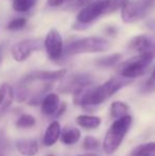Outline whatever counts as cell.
Here are the masks:
<instances>
[{"mask_svg": "<svg viewBox=\"0 0 155 156\" xmlns=\"http://www.w3.org/2000/svg\"><path fill=\"white\" fill-rule=\"evenodd\" d=\"M132 116L125 115L118 118L114 123L111 125L103 140V150L106 154L111 155L116 152L117 149L122 144L126 133L132 125Z\"/></svg>", "mask_w": 155, "mask_h": 156, "instance_id": "6da1fadb", "label": "cell"}, {"mask_svg": "<svg viewBox=\"0 0 155 156\" xmlns=\"http://www.w3.org/2000/svg\"><path fill=\"white\" fill-rule=\"evenodd\" d=\"M111 48V44L107 39L102 37L90 36L84 37L69 43L64 48V53L68 55L82 53H97V52L107 51Z\"/></svg>", "mask_w": 155, "mask_h": 156, "instance_id": "7a4b0ae2", "label": "cell"}, {"mask_svg": "<svg viewBox=\"0 0 155 156\" xmlns=\"http://www.w3.org/2000/svg\"><path fill=\"white\" fill-rule=\"evenodd\" d=\"M155 6V0H128L121 8V18L125 23H133L145 18Z\"/></svg>", "mask_w": 155, "mask_h": 156, "instance_id": "3957f363", "label": "cell"}, {"mask_svg": "<svg viewBox=\"0 0 155 156\" xmlns=\"http://www.w3.org/2000/svg\"><path fill=\"white\" fill-rule=\"evenodd\" d=\"M154 56L150 54H138L137 56L125 61L119 66L120 76L126 79H135L147 71Z\"/></svg>", "mask_w": 155, "mask_h": 156, "instance_id": "277c9868", "label": "cell"}, {"mask_svg": "<svg viewBox=\"0 0 155 156\" xmlns=\"http://www.w3.org/2000/svg\"><path fill=\"white\" fill-rule=\"evenodd\" d=\"M111 0H96L85 5L77 15V23L81 25H89L103 14H106Z\"/></svg>", "mask_w": 155, "mask_h": 156, "instance_id": "5b68a950", "label": "cell"}, {"mask_svg": "<svg viewBox=\"0 0 155 156\" xmlns=\"http://www.w3.org/2000/svg\"><path fill=\"white\" fill-rule=\"evenodd\" d=\"M43 47L44 43L41 38L23 39L13 45V47L11 48V54L16 62H23L29 58L33 52L41 50Z\"/></svg>", "mask_w": 155, "mask_h": 156, "instance_id": "8992f818", "label": "cell"}, {"mask_svg": "<svg viewBox=\"0 0 155 156\" xmlns=\"http://www.w3.org/2000/svg\"><path fill=\"white\" fill-rule=\"evenodd\" d=\"M44 47L48 54V58L51 61L55 62L62 58L64 54V47H63V38L60 32L56 29H51L46 35L44 41Z\"/></svg>", "mask_w": 155, "mask_h": 156, "instance_id": "52a82bcc", "label": "cell"}, {"mask_svg": "<svg viewBox=\"0 0 155 156\" xmlns=\"http://www.w3.org/2000/svg\"><path fill=\"white\" fill-rule=\"evenodd\" d=\"M67 73L66 69L60 70H35L30 73L26 74L21 79V84L35 82V81H43V82H53V81L62 80Z\"/></svg>", "mask_w": 155, "mask_h": 156, "instance_id": "ba28073f", "label": "cell"}, {"mask_svg": "<svg viewBox=\"0 0 155 156\" xmlns=\"http://www.w3.org/2000/svg\"><path fill=\"white\" fill-rule=\"evenodd\" d=\"M89 84H93V78L89 74H85V73L72 74V76L67 78L62 83V85L60 87V90L62 93L73 94L77 89Z\"/></svg>", "mask_w": 155, "mask_h": 156, "instance_id": "9c48e42d", "label": "cell"}, {"mask_svg": "<svg viewBox=\"0 0 155 156\" xmlns=\"http://www.w3.org/2000/svg\"><path fill=\"white\" fill-rule=\"evenodd\" d=\"M129 47L139 54H150L155 58V41L147 35H137L133 37Z\"/></svg>", "mask_w": 155, "mask_h": 156, "instance_id": "30bf717a", "label": "cell"}, {"mask_svg": "<svg viewBox=\"0 0 155 156\" xmlns=\"http://www.w3.org/2000/svg\"><path fill=\"white\" fill-rule=\"evenodd\" d=\"M16 149L20 154L25 156H34L38 152V144L32 138H20L16 140Z\"/></svg>", "mask_w": 155, "mask_h": 156, "instance_id": "8fae6325", "label": "cell"}, {"mask_svg": "<svg viewBox=\"0 0 155 156\" xmlns=\"http://www.w3.org/2000/svg\"><path fill=\"white\" fill-rule=\"evenodd\" d=\"M60 105V97L56 94H46L41 100V113L45 116H53Z\"/></svg>", "mask_w": 155, "mask_h": 156, "instance_id": "7c38bea8", "label": "cell"}, {"mask_svg": "<svg viewBox=\"0 0 155 156\" xmlns=\"http://www.w3.org/2000/svg\"><path fill=\"white\" fill-rule=\"evenodd\" d=\"M61 136V125L58 121L51 122L45 132L43 137V144L46 147H51L58 141Z\"/></svg>", "mask_w": 155, "mask_h": 156, "instance_id": "4fadbf2b", "label": "cell"}, {"mask_svg": "<svg viewBox=\"0 0 155 156\" xmlns=\"http://www.w3.org/2000/svg\"><path fill=\"white\" fill-rule=\"evenodd\" d=\"M14 99V90L9 84H2L0 86V115L3 114L11 106Z\"/></svg>", "mask_w": 155, "mask_h": 156, "instance_id": "5bb4252c", "label": "cell"}, {"mask_svg": "<svg viewBox=\"0 0 155 156\" xmlns=\"http://www.w3.org/2000/svg\"><path fill=\"white\" fill-rule=\"evenodd\" d=\"M81 138V132L77 127L67 126L61 132V140L64 144H75Z\"/></svg>", "mask_w": 155, "mask_h": 156, "instance_id": "9a60e30c", "label": "cell"}, {"mask_svg": "<svg viewBox=\"0 0 155 156\" xmlns=\"http://www.w3.org/2000/svg\"><path fill=\"white\" fill-rule=\"evenodd\" d=\"M76 121L80 126L84 127L87 129H97L101 124V119L97 116H87V115H81L76 118Z\"/></svg>", "mask_w": 155, "mask_h": 156, "instance_id": "2e32d148", "label": "cell"}, {"mask_svg": "<svg viewBox=\"0 0 155 156\" xmlns=\"http://www.w3.org/2000/svg\"><path fill=\"white\" fill-rule=\"evenodd\" d=\"M131 156H155V142H148L136 147Z\"/></svg>", "mask_w": 155, "mask_h": 156, "instance_id": "e0dca14e", "label": "cell"}, {"mask_svg": "<svg viewBox=\"0 0 155 156\" xmlns=\"http://www.w3.org/2000/svg\"><path fill=\"white\" fill-rule=\"evenodd\" d=\"M121 58H122V55L120 53L111 54V55H107V56H105V58H99V60H97L96 61V65L101 68H111L119 63Z\"/></svg>", "mask_w": 155, "mask_h": 156, "instance_id": "ac0fdd59", "label": "cell"}, {"mask_svg": "<svg viewBox=\"0 0 155 156\" xmlns=\"http://www.w3.org/2000/svg\"><path fill=\"white\" fill-rule=\"evenodd\" d=\"M129 112V106L126 103L121 102V101H115L111 105V115L113 118H118L123 117V116L128 115Z\"/></svg>", "mask_w": 155, "mask_h": 156, "instance_id": "d6986e66", "label": "cell"}, {"mask_svg": "<svg viewBox=\"0 0 155 156\" xmlns=\"http://www.w3.org/2000/svg\"><path fill=\"white\" fill-rule=\"evenodd\" d=\"M36 0H13V9L18 13H26L31 10Z\"/></svg>", "mask_w": 155, "mask_h": 156, "instance_id": "ffe728a7", "label": "cell"}, {"mask_svg": "<svg viewBox=\"0 0 155 156\" xmlns=\"http://www.w3.org/2000/svg\"><path fill=\"white\" fill-rule=\"evenodd\" d=\"M35 118L29 114H23L16 121V126L20 129H29L35 125Z\"/></svg>", "mask_w": 155, "mask_h": 156, "instance_id": "44dd1931", "label": "cell"}, {"mask_svg": "<svg viewBox=\"0 0 155 156\" xmlns=\"http://www.w3.org/2000/svg\"><path fill=\"white\" fill-rule=\"evenodd\" d=\"M26 26H27V19L25 17H17L12 19L6 25V29L10 31H19V30H23Z\"/></svg>", "mask_w": 155, "mask_h": 156, "instance_id": "7402d4cb", "label": "cell"}, {"mask_svg": "<svg viewBox=\"0 0 155 156\" xmlns=\"http://www.w3.org/2000/svg\"><path fill=\"white\" fill-rule=\"evenodd\" d=\"M100 146V142L97 138L93 137V136H86L83 140V149L87 151H93L98 149Z\"/></svg>", "mask_w": 155, "mask_h": 156, "instance_id": "603a6c76", "label": "cell"}, {"mask_svg": "<svg viewBox=\"0 0 155 156\" xmlns=\"http://www.w3.org/2000/svg\"><path fill=\"white\" fill-rule=\"evenodd\" d=\"M126 1H128V0H111L110 4H108L107 11H106V14H107V13L115 12V11L121 9L122 6L126 3Z\"/></svg>", "mask_w": 155, "mask_h": 156, "instance_id": "cb8c5ba5", "label": "cell"}, {"mask_svg": "<svg viewBox=\"0 0 155 156\" xmlns=\"http://www.w3.org/2000/svg\"><path fill=\"white\" fill-rule=\"evenodd\" d=\"M8 150H10V142H9L5 134L0 131V153H4V151Z\"/></svg>", "mask_w": 155, "mask_h": 156, "instance_id": "d4e9b609", "label": "cell"}, {"mask_svg": "<svg viewBox=\"0 0 155 156\" xmlns=\"http://www.w3.org/2000/svg\"><path fill=\"white\" fill-rule=\"evenodd\" d=\"M27 97H28V90L26 89V87L21 84V86L19 87V88L17 89V91H16L17 101H18V102H23V101H25L26 99H27Z\"/></svg>", "mask_w": 155, "mask_h": 156, "instance_id": "484cf974", "label": "cell"}, {"mask_svg": "<svg viewBox=\"0 0 155 156\" xmlns=\"http://www.w3.org/2000/svg\"><path fill=\"white\" fill-rule=\"evenodd\" d=\"M91 1H93V0H68L67 2H69L70 4H72L73 6H83L84 8L85 5H87V4H89Z\"/></svg>", "mask_w": 155, "mask_h": 156, "instance_id": "4316f807", "label": "cell"}, {"mask_svg": "<svg viewBox=\"0 0 155 156\" xmlns=\"http://www.w3.org/2000/svg\"><path fill=\"white\" fill-rule=\"evenodd\" d=\"M66 107H67V104L65 102H63L61 105H58V109H56V112L54 113L53 116L54 117H61V116L65 113V111H66Z\"/></svg>", "mask_w": 155, "mask_h": 156, "instance_id": "83f0119b", "label": "cell"}, {"mask_svg": "<svg viewBox=\"0 0 155 156\" xmlns=\"http://www.w3.org/2000/svg\"><path fill=\"white\" fill-rule=\"evenodd\" d=\"M67 1L68 0H48V4L50 6H61L64 3H66Z\"/></svg>", "mask_w": 155, "mask_h": 156, "instance_id": "f1b7e54d", "label": "cell"}, {"mask_svg": "<svg viewBox=\"0 0 155 156\" xmlns=\"http://www.w3.org/2000/svg\"><path fill=\"white\" fill-rule=\"evenodd\" d=\"M150 79H151L152 81H154V82H155V68H154V69H153V71H152L151 78H150Z\"/></svg>", "mask_w": 155, "mask_h": 156, "instance_id": "f546056e", "label": "cell"}, {"mask_svg": "<svg viewBox=\"0 0 155 156\" xmlns=\"http://www.w3.org/2000/svg\"><path fill=\"white\" fill-rule=\"evenodd\" d=\"M79 156H98L96 154H91V153H88V154H83V155H79Z\"/></svg>", "mask_w": 155, "mask_h": 156, "instance_id": "4dcf8cb0", "label": "cell"}, {"mask_svg": "<svg viewBox=\"0 0 155 156\" xmlns=\"http://www.w3.org/2000/svg\"><path fill=\"white\" fill-rule=\"evenodd\" d=\"M0 64H1V55H0Z\"/></svg>", "mask_w": 155, "mask_h": 156, "instance_id": "1f68e13d", "label": "cell"}, {"mask_svg": "<svg viewBox=\"0 0 155 156\" xmlns=\"http://www.w3.org/2000/svg\"><path fill=\"white\" fill-rule=\"evenodd\" d=\"M50 156H51V155H50Z\"/></svg>", "mask_w": 155, "mask_h": 156, "instance_id": "d6a6232c", "label": "cell"}]
</instances>
